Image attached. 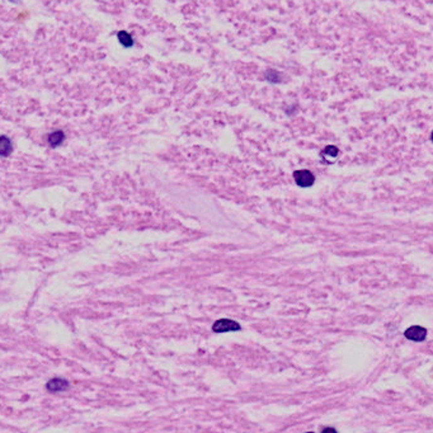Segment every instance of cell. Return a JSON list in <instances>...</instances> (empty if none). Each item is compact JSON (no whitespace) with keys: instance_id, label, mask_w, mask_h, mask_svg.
Listing matches in <instances>:
<instances>
[{"instance_id":"obj_11","label":"cell","mask_w":433,"mask_h":433,"mask_svg":"<svg viewBox=\"0 0 433 433\" xmlns=\"http://www.w3.org/2000/svg\"><path fill=\"white\" fill-rule=\"evenodd\" d=\"M307 433H311V432H307Z\"/></svg>"},{"instance_id":"obj_1","label":"cell","mask_w":433,"mask_h":433,"mask_svg":"<svg viewBox=\"0 0 433 433\" xmlns=\"http://www.w3.org/2000/svg\"><path fill=\"white\" fill-rule=\"evenodd\" d=\"M242 329L239 323L230 319H220L215 321L212 325V330L215 333H226V332H238Z\"/></svg>"},{"instance_id":"obj_6","label":"cell","mask_w":433,"mask_h":433,"mask_svg":"<svg viewBox=\"0 0 433 433\" xmlns=\"http://www.w3.org/2000/svg\"><path fill=\"white\" fill-rule=\"evenodd\" d=\"M47 140H49L50 145L54 146V148H57V146H60L62 142H64L65 135L61 130H57V131H55V132L50 133L49 137H47Z\"/></svg>"},{"instance_id":"obj_10","label":"cell","mask_w":433,"mask_h":433,"mask_svg":"<svg viewBox=\"0 0 433 433\" xmlns=\"http://www.w3.org/2000/svg\"><path fill=\"white\" fill-rule=\"evenodd\" d=\"M321 433H338V432H337L334 428H332V427H327V428H324Z\"/></svg>"},{"instance_id":"obj_7","label":"cell","mask_w":433,"mask_h":433,"mask_svg":"<svg viewBox=\"0 0 433 433\" xmlns=\"http://www.w3.org/2000/svg\"><path fill=\"white\" fill-rule=\"evenodd\" d=\"M117 37H118V41L121 42V45H123L125 47H131V46L133 45L132 37H131L126 31H121Z\"/></svg>"},{"instance_id":"obj_5","label":"cell","mask_w":433,"mask_h":433,"mask_svg":"<svg viewBox=\"0 0 433 433\" xmlns=\"http://www.w3.org/2000/svg\"><path fill=\"white\" fill-rule=\"evenodd\" d=\"M12 150H13V146H12V141H10L9 137H7V136H0V155H10Z\"/></svg>"},{"instance_id":"obj_4","label":"cell","mask_w":433,"mask_h":433,"mask_svg":"<svg viewBox=\"0 0 433 433\" xmlns=\"http://www.w3.org/2000/svg\"><path fill=\"white\" fill-rule=\"evenodd\" d=\"M69 381H66L65 378L55 377L51 378L47 384H46V389L50 393H60V391H66L69 389Z\"/></svg>"},{"instance_id":"obj_8","label":"cell","mask_w":433,"mask_h":433,"mask_svg":"<svg viewBox=\"0 0 433 433\" xmlns=\"http://www.w3.org/2000/svg\"><path fill=\"white\" fill-rule=\"evenodd\" d=\"M338 149H337L336 146H327L325 149H324L323 154L324 155H329V156H337L338 155Z\"/></svg>"},{"instance_id":"obj_3","label":"cell","mask_w":433,"mask_h":433,"mask_svg":"<svg viewBox=\"0 0 433 433\" xmlns=\"http://www.w3.org/2000/svg\"><path fill=\"white\" fill-rule=\"evenodd\" d=\"M405 338H408L409 340H414V342H422V340L426 339L427 337V330L423 327H419V325H414V327L408 328L404 333Z\"/></svg>"},{"instance_id":"obj_9","label":"cell","mask_w":433,"mask_h":433,"mask_svg":"<svg viewBox=\"0 0 433 433\" xmlns=\"http://www.w3.org/2000/svg\"><path fill=\"white\" fill-rule=\"evenodd\" d=\"M265 76H267V79H268V80L273 81V83H278V81H280V75H278L277 71H275V70H269Z\"/></svg>"},{"instance_id":"obj_2","label":"cell","mask_w":433,"mask_h":433,"mask_svg":"<svg viewBox=\"0 0 433 433\" xmlns=\"http://www.w3.org/2000/svg\"><path fill=\"white\" fill-rule=\"evenodd\" d=\"M294 179L296 182V185L302 188L311 187L314 185V182H315V177H314L313 173L310 170H306V169L295 171Z\"/></svg>"}]
</instances>
